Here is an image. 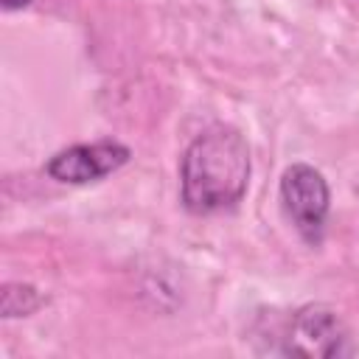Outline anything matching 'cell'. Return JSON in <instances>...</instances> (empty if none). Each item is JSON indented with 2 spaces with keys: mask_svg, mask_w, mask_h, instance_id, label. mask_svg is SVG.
<instances>
[{
  "mask_svg": "<svg viewBox=\"0 0 359 359\" xmlns=\"http://www.w3.org/2000/svg\"><path fill=\"white\" fill-rule=\"evenodd\" d=\"M250 182V149L238 129L227 123L199 132L182 154V205L196 213H216L241 202Z\"/></svg>",
  "mask_w": 359,
  "mask_h": 359,
  "instance_id": "cell-1",
  "label": "cell"
},
{
  "mask_svg": "<svg viewBox=\"0 0 359 359\" xmlns=\"http://www.w3.org/2000/svg\"><path fill=\"white\" fill-rule=\"evenodd\" d=\"M280 199L297 233L309 244H320L331 205L325 177L309 163H292L280 177Z\"/></svg>",
  "mask_w": 359,
  "mask_h": 359,
  "instance_id": "cell-2",
  "label": "cell"
},
{
  "mask_svg": "<svg viewBox=\"0 0 359 359\" xmlns=\"http://www.w3.org/2000/svg\"><path fill=\"white\" fill-rule=\"evenodd\" d=\"M283 353L294 356H351L356 345L348 325L328 306H306L294 311Z\"/></svg>",
  "mask_w": 359,
  "mask_h": 359,
  "instance_id": "cell-3",
  "label": "cell"
},
{
  "mask_svg": "<svg viewBox=\"0 0 359 359\" xmlns=\"http://www.w3.org/2000/svg\"><path fill=\"white\" fill-rule=\"evenodd\" d=\"M129 157H132V151L123 143H118V140L79 143V146H70V149L56 151L45 163V171L56 182L84 185V182H95V180L118 171Z\"/></svg>",
  "mask_w": 359,
  "mask_h": 359,
  "instance_id": "cell-4",
  "label": "cell"
},
{
  "mask_svg": "<svg viewBox=\"0 0 359 359\" xmlns=\"http://www.w3.org/2000/svg\"><path fill=\"white\" fill-rule=\"evenodd\" d=\"M39 303H42V294L28 283H6L3 286V297H0L3 317H25V314L36 311Z\"/></svg>",
  "mask_w": 359,
  "mask_h": 359,
  "instance_id": "cell-5",
  "label": "cell"
},
{
  "mask_svg": "<svg viewBox=\"0 0 359 359\" xmlns=\"http://www.w3.org/2000/svg\"><path fill=\"white\" fill-rule=\"evenodd\" d=\"M31 0H0V6L6 8V11H17V8H25Z\"/></svg>",
  "mask_w": 359,
  "mask_h": 359,
  "instance_id": "cell-6",
  "label": "cell"
}]
</instances>
